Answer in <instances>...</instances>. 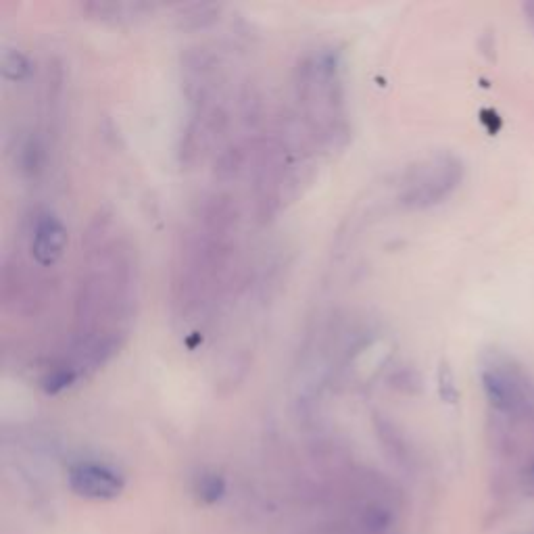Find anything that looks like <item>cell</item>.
Listing matches in <instances>:
<instances>
[{
	"label": "cell",
	"instance_id": "1",
	"mask_svg": "<svg viewBox=\"0 0 534 534\" xmlns=\"http://www.w3.org/2000/svg\"><path fill=\"white\" fill-rule=\"evenodd\" d=\"M138 307V263L132 240L113 211L99 209L82 236L74 299V332L67 349L40 380L46 395L78 386L117 357Z\"/></svg>",
	"mask_w": 534,
	"mask_h": 534
},
{
	"label": "cell",
	"instance_id": "2",
	"mask_svg": "<svg viewBox=\"0 0 534 534\" xmlns=\"http://www.w3.org/2000/svg\"><path fill=\"white\" fill-rule=\"evenodd\" d=\"M240 234L242 209L234 194H201L176 236L169 270V313L184 341H199L228 305L240 278Z\"/></svg>",
	"mask_w": 534,
	"mask_h": 534
},
{
	"label": "cell",
	"instance_id": "3",
	"mask_svg": "<svg viewBox=\"0 0 534 534\" xmlns=\"http://www.w3.org/2000/svg\"><path fill=\"white\" fill-rule=\"evenodd\" d=\"M297 117L318 153H338L351 140L343 51L332 42L303 51L293 69Z\"/></svg>",
	"mask_w": 534,
	"mask_h": 534
},
{
	"label": "cell",
	"instance_id": "4",
	"mask_svg": "<svg viewBox=\"0 0 534 534\" xmlns=\"http://www.w3.org/2000/svg\"><path fill=\"white\" fill-rule=\"evenodd\" d=\"M478 374L495 416L534 422V382L512 357L495 349L487 351L480 357Z\"/></svg>",
	"mask_w": 534,
	"mask_h": 534
},
{
	"label": "cell",
	"instance_id": "5",
	"mask_svg": "<svg viewBox=\"0 0 534 534\" xmlns=\"http://www.w3.org/2000/svg\"><path fill=\"white\" fill-rule=\"evenodd\" d=\"M464 180V161L453 153H432L409 165L397 190L405 211H426L445 203Z\"/></svg>",
	"mask_w": 534,
	"mask_h": 534
},
{
	"label": "cell",
	"instance_id": "6",
	"mask_svg": "<svg viewBox=\"0 0 534 534\" xmlns=\"http://www.w3.org/2000/svg\"><path fill=\"white\" fill-rule=\"evenodd\" d=\"M67 228L61 217L48 207H38L28 226V251L38 267H55L67 249Z\"/></svg>",
	"mask_w": 534,
	"mask_h": 534
},
{
	"label": "cell",
	"instance_id": "7",
	"mask_svg": "<svg viewBox=\"0 0 534 534\" xmlns=\"http://www.w3.org/2000/svg\"><path fill=\"white\" fill-rule=\"evenodd\" d=\"M69 489L92 501H109L124 491V476L99 461H78L67 472Z\"/></svg>",
	"mask_w": 534,
	"mask_h": 534
},
{
	"label": "cell",
	"instance_id": "8",
	"mask_svg": "<svg viewBox=\"0 0 534 534\" xmlns=\"http://www.w3.org/2000/svg\"><path fill=\"white\" fill-rule=\"evenodd\" d=\"M157 9V5L149 3H86L82 11L88 13L92 19L107 21V23H132L142 19Z\"/></svg>",
	"mask_w": 534,
	"mask_h": 534
},
{
	"label": "cell",
	"instance_id": "9",
	"mask_svg": "<svg viewBox=\"0 0 534 534\" xmlns=\"http://www.w3.org/2000/svg\"><path fill=\"white\" fill-rule=\"evenodd\" d=\"M46 167V144L38 132H28L17 144V169L23 178L38 180Z\"/></svg>",
	"mask_w": 534,
	"mask_h": 534
},
{
	"label": "cell",
	"instance_id": "10",
	"mask_svg": "<svg viewBox=\"0 0 534 534\" xmlns=\"http://www.w3.org/2000/svg\"><path fill=\"white\" fill-rule=\"evenodd\" d=\"M0 71L7 82H26L32 76V61L21 48L5 46L3 55H0Z\"/></svg>",
	"mask_w": 534,
	"mask_h": 534
},
{
	"label": "cell",
	"instance_id": "11",
	"mask_svg": "<svg viewBox=\"0 0 534 534\" xmlns=\"http://www.w3.org/2000/svg\"><path fill=\"white\" fill-rule=\"evenodd\" d=\"M222 7L220 5H188V7H180V23L186 28H207L211 23H215L220 19Z\"/></svg>",
	"mask_w": 534,
	"mask_h": 534
},
{
	"label": "cell",
	"instance_id": "12",
	"mask_svg": "<svg viewBox=\"0 0 534 534\" xmlns=\"http://www.w3.org/2000/svg\"><path fill=\"white\" fill-rule=\"evenodd\" d=\"M224 491H226V482H224V478L220 474L207 472V474L197 478V493L205 503L217 501L224 495Z\"/></svg>",
	"mask_w": 534,
	"mask_h": 534
},
{
	"label": "cell",
	"instance_id": "13",
	"mask_svg": "<svg viewBox=\"0 0 534 534\" xmlns=\"http://www.w3.org/2000/svg\"><path fill=\"white\" fill-rule=\"evenodd\" d=\"M439 382H441V395H443L445 399H449V395H447V393H451V399H455V395H457V388H455V382H453V374H451V370H449L447 366H443V368H441Z\"/></svg>",
	"mask_w": 534,
	"mask_h": 534
}]
</instances>
